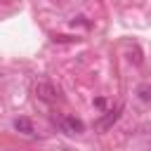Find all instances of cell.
I'll use <instances>...</instances> for the list:
<instances>
[{
  "label": "cell",
  "mask_w": 151,
  "mask_h": 151,
  "mask_svg": "<svg viewBox=\"0 0 151 151\" xmlns=\"http://www.w3.org/2000/svg\"><path fill=\"white\" fill-rule=\"evenodd\" d=\"M33 92H35V97H38V99H42V101H50V104L61 101V90H59L57 85L47 83V80L35 83V85H33Z\"/></svg>",
  "instance_id": "obj_1"
},
{
  "label": "cell",
  "mask_w": 151,
  "mask_h": 151,
  "mask_svg": "<svg viewBox=\"0 0 151 151\" xmlns=\"http://www.w3.org/2000/svg\"><path fill=\"white\" fill-rule=\"evenodd\" d=\"M61 130L68 132V134H80L85 130V123L80 118H76V116H64L61 118Z\"/></svg>",
  "instance_id": "obj_2"
},
{
  "label": "cell",
  "mask_w": 151,
  "mask_h": 151,
  "mask_svg": "<svg viewBox=\"0 0 151 151\" xmlns=\"http://www.w3.org/2000/svg\"><path fill=\"white\" fill-rule=\"evenodd\" d=\"M118 116H120V109H113V111H106V116L104 118H99L97 120V130H109L116 120H118Z\"/></svg>",
  "instance_id": "obj_3"
},
{
  "label": "cell",
  "mask_w": 151,
  "mask_h": 151,
  "mask_svg": "<svg viewBox=\"0 0 151 151\" xmlns=\"http://www.w3.org/2000/svg\"><path fill=\"white\" fill-rule=\"evenodd\" d=\"M14 130L17 132H21V134H33L35 130H33V123H31V118H26V116H19L17 120H14Z\"/></svg>",
  "instance_id": "obj_4"
},
{
  "label": "cell",
  "mask_w": 151,
  "mask_h": 151,
  "mask_svg": "<svg viewBox=\"0 0 151 151\" xmlns=\"http://www.w3.org/2000/svg\"><path fill=\"white\" fill-rule=\"evenodd\" d=\"M137 97H139V101L149 104V101H151V83H142V85H137Z\"/></svg>",
  "instance_id": "obj_5"
},
{
  "label": "cell",
  "mask_w": 151,
  "mask_h": 151,
  "mask_svg": "<svg viewBox=\"0 0 151 151\" xmlns=\"http://www.w3.org/2000/svg\"><path fill=\"white\" fill-rule=\"evenodd\" d=\"M12 151H19V149H12Z\"/></svg>",
  "instance_id": "obj_6"
}]
</instances>
